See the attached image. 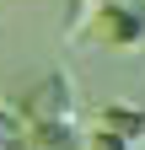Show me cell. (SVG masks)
<instances>
[{"mask_svg":"<svg viewBox=\"0 0 145 150\" xmlns=\"http://www.w3.org/2000/svg\"><path fill=\"white\" fill-rule=\"evenodd\" d=\"M27 150H86V134L75 129V118L27 123Z\"/></svg>","mask_w":145,"mask_h":150,"instance_id":"3957f363","label":"cell"},{"mask_svg":"<svg viewBox=\"0 0 145 150\" xmlns=\"http://www.w3.org/2000/svg\"><path fill=\"white\" fill-rule=\"evenodd\" d=\"M0 150H27V118L0 102Z\"/></svg>","mask_w":145,"mask_h":150,"instance_id":"277c9868","label":"cell"},{"mask_svg":"<svg viewBox=\"0 0 145 150\" xmlns=\"http://www.w3.org/2000/svg\"><path fill=\"white\" fill-rule=\"evenodd\" d=\"M102 123H107V129H118V134H129V139L145 134V118H140L134 107H102Z\"/></svg>","mask_w":145,"mask_h":150,"instance_id":"5b68a950","label":"cell"},{"mask_svg":"<svg viewBox=\"0 0 145 150\" xmlns=\"http://www.w3.org/2000/svg\"><path fill=\"white\" fill-rule=\"evenodd\" d=\"M27 123H54V118H75V81H70L65 70H43L38 81L22 91V102H16Z\"/></svg>","mask_w":145,"mask_h":150,"instance_id":"6da1fadb","label":"cell"},{"mask_svg":"<svg viewBox=\"0 0 145 150\" xmlns=\"http://www.w3.org/2000/svg\"><path fill=\"white\" fill-rule=\"evenodd\" d=\"M102 38L118 43V48L145 43V6L140 0H107L102 6Z\"/></svg>","mask_w":145,"mask_h":150,"instance_id":"7a4b0ae2","label":"cell"},{"mask_svg":"<svg viewBox=\"0 0 145 150\" xmlns=\"http://www.w3.org/2000/svg\"><path fill=\"white\" fill-rule=\"evenodd\" d=\"M86 150H140V139H129V134H118V129H97V134H86Z\"/></svg>","mask_w":145,"mask_h":150,"instance_id":"8992f818","label":"cell"}]
</instances>
